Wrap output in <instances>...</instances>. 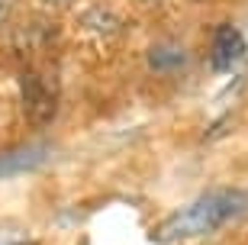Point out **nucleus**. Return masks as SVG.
I'll return each mask as SVG.
<instances>
[{
    "instance_id": "f257e3e1",
    "label": "nucleus",
    "mask_w": 248,
    "mask_h": 245,
    "mask_svg": "<svg viewBox=\"0 0 248 245\" xmlns=\"http://www.w3.org/2000/svg\"><path fill=\"white\" fill-rule=\"evenodd\" d=\"M245 213H248V191L219 187V191L203 194L193 203L181 207L177 213H171L161 223V229H158V242H165V245L193 242V239H203V236H210V232H216V229L235 223Z\"/></svg>"
},
{
    "instance_id": "f03ea898",
    "label": "nucleus",
    "mask_w": 248,
    "mask_h": 245,
    "mask_svg": "<svg viewBox=\"0 0 248 245\" xmlns=\"http://www.w3.org/2000/svg\"><path fill=\"white\" fill-rule=\"evenodd\" d=\"M248 46H245V36H242L235 26H219L213 33V52H210V65L216 71H232L235 65L245 58Z\"/></svg>"
},
{
    "instance_id": "7ed1b4c3",
    "label": "nucleus",
    "mask_w": 248,
    "mask_h": 245,
    "mask_svg": "<svg viewBox=\"0 0 248 245\" xmlns=\"http://www.w3.org/2000/svg\"><path fill=\"white\" fill-rule=\"evenodd\" d=\"M23 103L32 123H46L55 110V87L42 74H26L23 78Z\"/></svg>"
},
{
    "instance_id": "20e7f679",
    "label": "nucleus",
    "mask_w": 248,
    "mask_h": 245,
    "mask_svg": "<svg viewBox=\"0 0 248 245\" xmlns=\"http://www.w3.org/2000/svg\"><path fill=\"white\" fill-rule=\"evenodd\" d=\"M148 68L155 74H177L187 68V49L177 42H158L148 52Z\"/></svg>"
},
{
    "instance_id": "39448f33",
    "label": "nucleus",
    "mask_w": 248,
    "mask_h": 245,
    "mask_svg": "<svg viewBox=\"0 0 248 245\" xmlns=\"http://www.w3.org/2000/svg\"><path fill=\"white\" fill-rule=\"evenodd\" d=\"M42 162H46V148H39V146H23V148H16V152H3L0 155V178L32 171V168H39Z\"/></svg>"
},
{
    "instance_id": "423d86ee",
    "label": "nucleus",
    "mask_w": 248,
    "mask_h": 245,
    "mask_svg": "<svg viewBox=\"0 0 248 245\" xmlns=\"http://www.w3.org/2000/svg\"><path fill=\"white\" fill-rule=\"evenodd\" d=\"M10 10V0H0V19H3V13Z\"/></svg>"
},
{
    "instance_id": "0eeeda50",
    "label": "nucleus",
    "mask_w": 248,
    "mask_h": 245,
    "mask_svg": "<svg viewBox=\"0 0 248 245\" xmlns=\"http://www.w3.org/2000/svg\"><path fill=\"white\" fill-rule=\"evenodd\" d=\"M48 3H55V7H64V3H74V0H48Z\"/></svg>"
},
{
    "instance_id": "6e6552de",
    "label": "nucleus",
    "mask_w": 248,
    "mask_h": 245,
    "mask_svg": "<svg viewBox=\"0 0 248 245\" xmlns=\"http://www.w3.org/2000/svg\"><path fill=\"white\" fill-rule=\"evenodd\" d=\"M3 245H29V242H3Z\"/></svg>"
}]
</instances>
